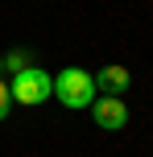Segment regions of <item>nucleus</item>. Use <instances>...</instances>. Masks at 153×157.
I'll return each instance as SVG.
<instances>
[{"label": "nucleus", "instance_id": "obj_1", "mask_svg": "<svg viewBox=\"0 0 153 157\" xmlns=\"http://www.w3.org/2000/svg\"><path fill=\"white\" fill-rule=\"evenodd\" d=\"M95 78H91V71H83V66H62V71L54 75V99L62 103V108L71 112H83L95 103Z\"/></svg>", "mask_w": 153, "mask_h": 157}, {"label": "nucleus", "instance_id": "obj_6", "mask_svg": "<svg viewBox=\"0 0 153 157\" xmlns=\"http://www.w3.org/2000/svg\"><path fill=\"white\" fill-rule=\"evenodd\" d=\"M8 112H13V91H8V83L0 78V120H8Z\"/></svg>", "mask_w": 153, "mask_h": 157}, {"label": "nucleus", "instance_id": "obj_3", "mask_svg": "<svg viewBox=\"0 0 153 157\" xmlns=\"http://www.w3.org/2000/svg\"><path fill=\"white\" fill-rule=\"evenodd\" d=\"M91 120H95V128H104V132H120L124 124H128V103H124V95H95V103H91Z\"/></svg>", "mask_w": 153, "mask_h": 157}, {"label": "nucleus", "instance_id": "obj_7", "mask_svg": "<svg viewBox=\"0 0 153 157\" xmlns=\"http://www.w3.org/2000/svg\"><path fill=\"white\" fill-rule=\"evenodd\" d=\"M0 78H4V54H0Z\"/></svg>", "mask_w": 153, "mask_h": 157}, {"label": "nucleus", "instance_id": "obj_4", "mask_svg": "<svg viewBox=\"0 0 153 157\" xmlns=\"http://www.w3.org/2000/svg\"><path fill=\"white\" fill-rule=\"evenodd\" d=\"M95 91L99 95H124L132 87V75H128V66H120V62H112V66H99L95 75Z\"/></svg>", "mask_w": 153, "mask_h": 157}, {"label": "nucleus", "instance_id": "obj_5", "mask_svg": "<svg viewBox=\"0 0 153 157\" xmlns=\"http://www.w3.org/2000/svg\"><path fill=\"white\" fill-rule=\"evenodd\" d=\"M25 66H33V62H29V54H25V50H13V54H4V71H8V75H17V71H25Z\"/></svg>", "mask_w": 153, "mask_h": 157}, {"label": "nucleus", "instance_id": "obj_2", "mask_svg": "<svg viewBox=\"0 0 153 157\" xmlns=\"http://www.w3.org/2000/svg\"><path fill=\"white\" fill-rule=\"evenodd\" d=\"M8 91H13V103H25V108H37V103L54 99V75H46L41 66H25L8 78Z\"/></svg>", "mask_w": 153, "mask_h": 157}]
</instances>
